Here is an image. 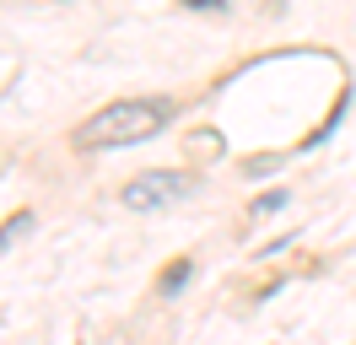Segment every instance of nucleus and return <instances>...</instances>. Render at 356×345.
I'll return each instance as SVG.
<instances>
[{
    "mask_svg": "<svg viewBox=\"0 0 356 345\" xmlns=\"http://www.w3.org/2000/svg\"><path fill=\"white\" fill-rule=\"evenodd\" d=\"M168 119V103H108L103 113H92L81 129V146L108 151V146H130V141H152Z\"/></svg>",
    "mask_w": 356,
    "mask_h": 345,
    "instance_id": "obj_1",
    "label": "nucleus"
},
{
    "mask_svg": "<svg viewBox=\"0 0 356 345\" xmlns=\"http://www.w3.org/2000/svg\"><path fill=\"white\" fill-rule=\"evenodd\" d=\"M184 189H189L184 172H146V178H135L130 189H124V205H130V211H162V205L178 200Z\"/></svg>",
    "mask_w": 356,
    "mask_h": 345,
    "instance_id": "obj_2",
    "label": "nucleus"
},
{
    "mask_svg": "<svg viewBox=\"0 0 356 345\" xmlns=\"http://www.w3.org/2000/svg\"><path fill=\"white\" fill-rule=\"evenodd\" d=\"M184 280H189V264H173V270L162 275V291L173 297V291H184Z\"/></svg>",
    "mask_w": 356,
    "mask_h": 345,
    "instance_id": "obj_3",
    "label": "nucleus"
},
{
    "mask_svg": "<svg viewBox=\"0 0 356 345\" xmlns=\"http://www.w3.org/2000/svg\"><path fill=\"white\" fill-rule=\"evenodd\" d=\"M281 205H286V194L275 189V194H265V200H259V205H254V211H281Z\"/></svg>",
    "mask_w": 356,
    "mask_h": 345,
    "instance_id": "obj_4",
    "label": "nucleus"
},
{
    "mask_svg": "<svg viewBox=\"0 0 356 345\" xmlns=\"http://www.w3.org/2000/svg\"><path fill=\"white\" fill-rule=\"evenodd\" d=\"M184 6H195V11H216L222 0H184Z\"/></svg>",
    "mask_w": 356,
    "mask_h": 345,
    "instance_id": "obj_5",
    "label": "nucleus"
}]
</instances>
